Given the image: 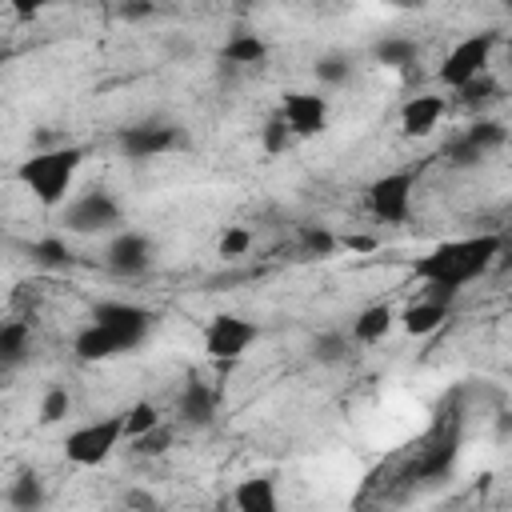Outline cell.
I'll use <instances>...</instances> for the list:
<instances>
[{"label": "cell", "instance_id": "cell-1", "mask_svg": "<svg viewBox=\"0 0 512 512\" xmlns=\"http://www.w3.org/2000/svg\"><path fill=\"white\" fill-rule=\"evenodd\" d=\"M500 256V236L496 232H480V236H464V240H444L436 244L428 256H420L412 264V272L428 284L424 296L440 300V304H452L456 292L476 280L492 260Z\"/></svg>", "mask_w": 512, "mask_h": 512}, {"label": "cell", "instance_id": "cell-2", "mask_svg": "<svg viewBox=\"0 0 512 512\" xmlns=\"http://www.w3.org/2000/svg\"><path fill=\"white\" fill-rule=\"evenodd\" d=\"M80 164H84V148H76V144L44 148V152H32L16 168V180L36 196L40 208H60L72 192V180H76Z\"/></svg>", "mask_w": 512, "mask_h": 512}, {"label": "cell", "instance_id": "cell-3", "mask_svg": "<svg viewBox=\"0 0 512 512\" xmlns=\"http://www.w3.org/2000/svg\"><path fill=\"white\" fill-rule=\"evenodd\" d=\"M120 440H124L120 416H104V420H92V424L68 432L64 436V456L72 464H80V468H96V464H104L116 452Z\"/></svg>", "mask_w": 512, "mask_h": 512}, {"label": "cell", "instance_id": "cell-4", "mask_svg": "<svg viewBox=\"0 0 512 512\" xmlns=\"http://www.w3.org/2000/svg\"><path fill=\"white\" fill-rule=\"evenodd\" d=\"M256 336H260V328H256L252 320L232 316V312H220V316H212L208 328H204V352H208L216 364H232V360H240V356L256 344Z\"/></svg>", "mask_w": 512, "mask_h": 512}, {"label": "cell", "instance_id": "cell-5", "mask_svg": "<svg viewBox=\"0 0 512 512\" xmlns=\"http://www.w3.org/2000/svg\"><path fill=\"white\" fill-rule=\"evenodd\" d=\"M120 224V204L112 192L104 188H88L76 200H68L64 208V228L76 236H92V232H108Z\"/></svg>", "mask_w": 512, "mask_h": 512}, {"label": "cell", "instance_id": "cell-6", "mask_svg": "<svg viewBox=\"0 0 512 512\" xmlns=\"http://www.w3.org/2000/svg\"><path fill=\"white\" fill-rule=\"evenodd\" d=\"M496 40H500L496 32H472V36H464V40L444 56V64H440V80H444L448 88H460L464 80L488 72V60H492Z\"/></svg>", "mask_w": 512, "mask_h": 512}, {"label": "cell", "instance_id": "cell-7", "mask_svg": "<svg viewBox=\"0 0 512 512\" xmlns=\"http://www.w3.org/2000/svg\"><path fill=\"white\" fill-rule=\"evenodd\" d=\"M412 188H416V172H412V168H400V172H388V176L372 180V184H368V212H372L380 224H400V220H408Z\"/></svg>", "mask_w": 512, "mask_h": 512}, {"label": "cell", "instance_id": "cell-8", "mask_svg": "<svg viewBox=\"0 0 512 512\" xmlns=\"http://www.w3.org/2000/svg\"><path fill=\"white\" fill-rule=\"evenodd\" d=\"M92 320L104 324V328H112V332L128 344V352L140 348V340H144L148 328H152V312L140 308V304H128V300H100V304L92 308Z\"/></svg>", "mask_w": 512, "mask_h": 512}, {"label": "cell", "instance_id": "cell-9", "mask_svg": "<svg viewBox=\"0 0 512 512\" xmlns=\"http://www.w3.org/2000/svg\"><path fill=\"white\" fill-rule=\"evenodd\" d=\"M176 140H180V132H176L172 124H160V120H144V124H132V128H124L116 144H120V152H124L128 160H152V156H160V152L176 148Z\"/></svg>", "mask_w": 512, "mask_h": 512}, {"label": "cell", "instance_id": "cell-10", "mask_svg": "<svg viewBox=\"0 0 512 512\" xmlns=\"http://www.w3.org/2000/svg\"><path fill=\"white\" fill-rule=\"evenodd\" d=\"M280 116L292 136H316L328 128V100L320 92H288Z\"/></svg>", "mask_w": 512, "mask_h": 512}, {"label": "cell", "instance_id": "cell-11", "mask_svg": "<svg viewBox=\"0 0 512 512\" xmlns=\"http://www.w3.org/2000/svg\"><path fill=\"white\" fill-rule=\"evenodd\" d=\"M104 264L116 276H140L152 264V240L144 232H116L112 244L104 248Z\"/></svg>", "mask_w": 512, "mask_h": 512}, {"label": "cell", "instance_id": "cell-12", "mask_svg": "<svg viewBox=\"0 0 512 512\" xmlns=\"http://www.w3.org/2000/svg\"><path fill=\"white\" fill-rule=\"evenodd\" d=\"M72 352L80 356V360H108V356H120V352H128V344L112 332V328H104V324H88V328H80L76 332V340H72Z\"/></svg>", "mask_w": 512, "mask_h": 512}, {"label": "cell", "instance_id": "cell-13", "mask_svg": "<svg viewBox=\"0 0 512 512\" xmlns=\"http://www.w3.org/2000/svg\"><path fill=\"white\" fill-rule=\"evenodd\" d=\"M176 412H180L184 424L204 428V424H212V416H216V392H212L204 380H188L184 392H180V400H176Z\"/></svg>", "mask_w": 512, "mask_h": 512}, {"label": "cell", "instance_id": "cell-14", "mask_svg": "<svg viewBox=\"0 0 512 512\" xmlns=\"http://www.w3.org/2000/svg\"><path fill=\"white\" fill-rule=\"evenodd\" d=\"M444 116V100L440 96H412L400 108V132L404 136H428Z\"/></svg>", "mask_w": 512, "mask_h": 512}, {"label": "cell", "instance_id": "cell-15", "mask_svg": "<svg viewBox=\"0 0 512 512\" xmlns=\"http://www.w3.org/2000/svg\"><path fill=\"white\" fill-rule=\"evenodd\" d=\"M232 504L240 512H276L280 500H276V484L268 476H252V480H240L232 488Z\"/></svg>", "mask_w": 512, "mask_h": 512}, {"label": "cell", "instance_id": "cell-16", "mask_svg": "<svg viewBox=\"0 0 512 512\" xmlns=\"http://www.w3.org/2000/svg\"><path fill=\"white\" fill-rule=\"evenodd\" d=\"M28 340H32L28 320H4L0 324V372H12L28 360Z\"/></svg>", "mask_w": 512, "mask_h": 512}, {"label": "cell", "instance_id": "cell-17", "mask_svg": "<svg viewBox=\"0 0 512 512\" xmlns=\"http://www.w3.org/2000/svg\"><path fill=\"white\" fill-rule=\"evenodd\" d=\"M444 320H448V304H440V300H432V296L408 304L404 316H400V324H404L408 336H428V332H436Z\"/></svg>", "mask_w": 512, "mask_h": 512}, {"label": "cell", "instance_id": "cell-18", "mask_svg": "<svg viewBox=\"0 0 512 512\" xmlns=\"http://www.w3.org/2000/svg\"><path fill=\"white\" fill-rule=\"evenodd\" d=\"M392 320H396V312L388 304H368L352 320V340L356 344H376V340H384L392 332Z\"/></svg>", "mask_w": 512, "mask_h": 512}, {"label": "cell", "instance_id": "cell-19", "mask_svg": "<svg viewBox=\"0 0 512 512\" xmlns=\"http://www.w3.org/2000/svg\"><path fill=\"white\" fill-rule=\"evenodd\" d=\"M28 260H32L36 268H48V272H64V268L76 264V256H72V248L64 244V236H44V240L28 244Z\"/></svg>", "mask_w": 512, "mask_h": 512}, {"label": "cell", "instance_id": "cell-20", "mask_svg": "<svg viewBox=\"0 0 512 512\" xmlns=\"http://www.w3.org/2000/svg\"><path fill=\"white\" fill-rule=\"evenodd\" d=\"M220 56L228 60V64H264L268 60V44L256 36V32H236L224 48H220Z\"/></svg>", "mask_w": 512, "mask_h": 512}, {"label": "cell", "instance_id": "cell-21", "mask_svg": "<svg viewBox=\"0 0 512 512\" xmlns=\"http://www.w3.org/2000/svg\"><path fill=\"white\" fill-rule=\"evenodd\" d=\"M416 56H420V48L404 36H388L372 48V60L384 64V68H408V64H416Z\"/></svg>", "mask_w": 512, "mask_h": 512}, {"label": "cell", "instance_id": "cell-22", "mask_svg": "<svg viewBox=\"0 0 512 512\" xmlns=\"http://www.w3.org/2000/svg\"><path fill=\"white\" fill-rule=\"evenodd\" d=\"M8 504L12 508H40L44 504V480L36 472H20L8 488Z\"/></svg>", "mask_w": 512, "mask_h": 512}, {"label": "cell", "instance_id": "cell-23", "mask_svg": "<svg viewBox=\"0 0 512 512\" xmlns=\"http://www.w3.org/2000/svg\"><path fill=\"white\" fill-rule=\"evenodd\" d=\"M308 356L316 364H344L348 356V336L344 332H320L312 344H308Z\"/></svg>", "mask_w": 512, "mask_h": 512}, {"label": "cell", "instance_id": "cell-24", "mask_svg": "<svg viewBox=\"0 0 512 512\" xmlns=\"http://www.w3.org/2000/svg\"><path fill=\"white\" fill-rule=\"evenodd\" d=\"M296 240H300V252H304V256H332V252L340 248V240H336L328 228H320V224H304V228L296 232Z\"/></svg>", "mask_w": 512, "mask_h": 512}, {"label": "cell", "instance_id": "cell-25", "mask_svg": "<svg viewBox=\"0 0 512 512\" xmlns=\"http://www.w3.org/2000/svg\"><path fill=\"white\" fill-rule=\"evenodd\" d=\"M460 136H464V140H472L480 152H492V148H500V144L508 140V132H504V124H500V120H476V124H468Z\"/></svg>", "mask_w": 512, "mask_h": 512}, {"label": "cell", "instance_id": "cell-26", "mask_svg": "<svg viewBox=\"0 0 512 512\" xmlns=\"http://www.w3.org/2000/svg\"><path fill=\"white\" fill-rule=\"evenodd\" d=\"M120 424H124V436L132 440V436L148 432L152 424H160V412H156V404H152V400H136V404L120 416Z\"/></svg>", "mask_w": 512, "mask_h": 512}, {"label": "cell", "instance_id": "cell-27", "mask_svg": "<svg viewBox=\"0 0 512 512\" xmlns=\"http://www.w3.org/2000/svg\"><path fill=\"white\" fill-rule=\"evenodd\" d=\"M168 448H172V428H164V424H152L148 432L132 436V452L136 456H164Z\"/></svg>", "mask_w": 512, "mask_h": 512}, {"label": "cell", "instance_id": "cell-28", "mask_svg": "<svg viewBox=\"0 0 512 512\" xmlns=\"http://www.w3.org/2000/svg\"><path fill=\"white\" fill-rule=\"evenodd\" d=\"M316 80L320 84H344L348 80V72H352V60L344 56V52H324L320 60H316Z\"/></svg>", "mask_w": 512, "mask_h": 512}, {"label": "cell", "instance_id": "cell-29", "mask_svg": "<svg viewBox=\"0 0 512 512\" xmlns=\"http://www.w3.org/2000/svg\"><path fill=\"white\" fill-rule=\"evenodd\" d=\"M484 156H488V152H480V148H476L472 140H464V136H456V140L444 144V160H448L452 168H476Z\"/></svg>", "mask_w": 512, "mask_h": 512}, {"label": "cell", "instance_id": "cell-30", "mask_svg": "<svg viewBox=\"0 0 512 512\" xmlns=\"http://www.w3.org/2000/svg\"><path fill=\"white\" fill-rule=\"evenodd\" d=\"M68 412H72V396H68V388H48L44 400H40V424H60Z\"/></svg>", "mask_w": 512, "mask_h": 512}, {"label": "cell", "instance_id": "cell-31", "mask_svg": "<svg viewBox=\"0 0 512 512\" xmlns=\"http://www.w3.org/2000/svg\"><path fill=\"white\" fill-rule=\"evenodd\" d=\"M460 100L464 104H484V100H492V96H500V84L488 76V72H480V76H472V80H464L460 88Z\"/></svg>", "mask_w": 512, "mask_h": 512}, {"label": "cell", "instance_id": "cell-32", "mask_svg": "<svg viewBox=\"0 0 512 512\" xmlns=\"http://www.w3.org/2000/svg\"><path fill=\"white\" fill-rule=\"evenodd\" d=\"M260 144H264V152H288V144H292V132H288V124H284V116H272L264 128H260Z\"/></svg>", "mask_w": 512, "mask_h": 512}, {"label": "cell", "instance_id": "cell-33", "mask_svg": "<svg viewBox=\"0 0 512 512\" xmlns=\"http://www.w3.org/2000/svg\"><path fill=\"white\" fill-rule=\"evenodd\" d=\"M248 244H252L248 228H228V232L220 236V256H244Z\"/></svg>", "mask_w": 512, "mask_h": 512}, {"label": "cell", "instance_id": "cell-34", "mask_svg": "<svg viewBox=\"0 0 512 512\" xmlns=\"http://www.w3.org/2000/svg\"><path fill=\"white\" fill-rule=\"evenodd\" d=\"M8 4H12L16 20H36L44 8H52V0H8Z\"/></svg>", "mask_w": 512, "mask_h": 512}, {"label": "cell", "instance_id": "cell-35", "mask_svg": "<svg viewBox=\"0 0 512 512\" xmlns=\"http://www.w3.org/2000/svg\"><path fill=\"white\" fill-rule=\"evenodd\" d=\"M340 244H344L348 252H376V236H364V232H348Z\"/></svg>", "mask_w": 512, "mask_h": 512}, {"label": "cell", "instance_id": "cell-36", "mask_svg": "<svg viewBox=\"0 0 512 512\" xmlns=\"http://www.w3.org/2000/svg\"><path fill=\"white\" fill-rule=\"evenodd\" d=\"M120 16L124 20H144V16H152V0H124L120 4Z\"/></svg>", "mask_w": 512, "mask_h": 512}, {"label": "cell", "instance_id": "cell-37", "mask_svg": "<svg viewBox=\"0 0 512 512\" xmlns=\"http://www.w3.org/2000/svg\"><path fill=\"white\" fill-rule=\"evenodd\" d=\"M384 4H392V8H420L424 0H384Z\"/></svg>", "mask_w": 512, "mask_h": 512}, {"label": "cell", "instance_id": "cell-38", "mask_svg": "<svg viewBox=\"0 0 512 512\" xmlns=\"http://www.w3.org/2000/svg\"><path fill=\"white\" fill-rule=\"evenodd\" d=\"M500 4H512V0H500Z\"/></svg>", "mask_w": 512, "mask_h": 512}]
</instances>
